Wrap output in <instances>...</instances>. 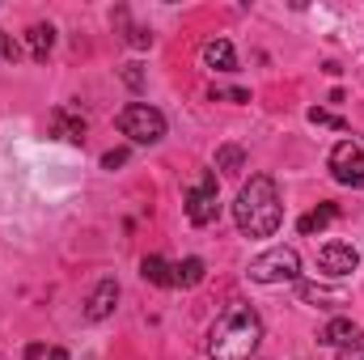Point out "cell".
Returning a JSON list of instances; mask_svg holds the SVG:
<instances>
[{
  "label": "cell",
  "mask_w": 364,
  "mask_h": 360,
  "mask_svg": "<svg viewBox=\"0 0 364 360\" xmlns=\"http://www.w3.org/2000/svg\"><path fill=\"white\" fill-rule=\"evenodd\" d=\"M263 344V318L255 305L233 301L208 331V360H250Z\"/></svg>",
  "instance_id": "6da1fadb"
},
{
  "label": "cell",
  "mask_w": 364,
  "mask_h": 360,
  "mask_svg": "<svg viewBox=\"0 0 364 360\" xmlns=\"http://www.w3.org/2000/svg\"><path fill=\"white\" fill-rule=\"evenodd\" d=\"M233 221L246 238H272L284 221V203H279V186L272 174H255L237 191V203H233Z\"/></svg>",
  "instance_id": "7a4b0ae2"
},
{
  "label": "cell",
  "mask_w": 364,
  "mask_h": 360,
  "mask_svg": "<svg viewBox=\"0 0 364 360\" xmlns=\"http://www.w3.org/2000/svg\"><path fill=\"white\" fill-rule=\"evenodd\" d=\"M114 123H119V132H123L132 144H157V140L166 136V115H161L157 106H149V102L123 106Z\"/></svg>",
  "instance_id": "3957f363"
},
{
  "label": "cell",
  "mask_w": 364,
  "mask_h": 360,
  "mask_svg": "<svg viewBox=\"0 0 364 360\" xmlns=\"http://www.w3.org/2000/svg\"><path fill=\"white\" fill-rule=\"evenodd\" d=\"M246 275L255 284H288V280H301V255L292 246H275L267 255H259Z\"/></svg>",
  "instance_id": "277c9868"
},
{
  "label": "cell",
  "mask_w": 364,
  "mask_h": 360,
  "mask_svg": "<svg viewBox=\"0 0 364 360\" xmlns=\"http://www.w3.org/2000/svg\"><path fill=\"white\" fill-rule=\"evenodd\" d=\"M220 216V191H216V174L212 170H203L199 179L191 182V191H186V221L191 225H212Z\"/></svg>",
  "instance_id": "5b68a950"
},
{
  "label": "cell",
  "mask_w": 364,
  "mask_h": 360,
  "mask_svg": "<svg viewBox=\"0 0 364 360\" xmlns=\"http://www.w3.org/2000/svg\"><path fill=\"white\" fill-rule=\"evenodd\" d=\"M331 174H335V182H343V186H360L364 182V149L360 144L339 140L331 149Z\"/></svg>",
  "instance_id": "8992f818"
},
{
  "label": "cell",
  "mask_w": 364,
  "mask_h": 360,
  "mask_svg": "<svg viewBox=\"0 0 364 360\" xmlns=\"http://www.w3.org/2000/svg\"><path fill=\"white\" fill-rule=\"evenodd\" d=\"M318 268L326 271V275H352V271L360 268V250L348 246V242H326L318 250Z\"/></svg>",
  "instance_id": "52a82bcc"
},
{
  "label": "cell",
  "mask_w": 364,
  "mask_h": 360,
  "mask_svg": "<svg viewBox=\"0 0 364 360\" xmlns=\"http://www.w3.org/2000/svg\"><path fill=\"white\" fill-rule=\"evenodd\" d=\"M114 305H119V280H97V288L90 292V301H85V318L90 322H106L110 314H114Z\"/></svg>",
  "instance_id": "ba28073f"
},
{
  "label": "cell",
  "mask_w": 364,
  "mask_h": 360,
  "mask_svg": "<svg viewBox=\"0 0 364 360\" xmlns=\"http://www.w3.org/2000/svg\"><path fill=\"white\" fill-rule=\"evenodd\" d=\"M203 64H208L212 73H237V51H233V43H229V38L203 43Z\"/></svg>",
  "instance_id": "9c48e42d"
},
{
  "label": "cell",
  "mask_w": 364,
  "mask_h": 360,
  "mask_svg": "<svg viewBox=\"0 0 364 360\" xmlns=\"http://www.w3.org/2000/svg\"><path fill=\"white\" fill-rule=\"evenodd\" d=\"M356 335H360V331H356V322H352V318H331V322L322 327L318 344H326V348H335V352H339V348L356 344Z\"/></svg>",
  "instance_id": "30bf717a"
},
{
  "label": "cell",
  "mask_w": 364,
  "mask_h": 360,
  "mask_svg": "<svg viewBox=\"0 0 364 360\" xmlns=\"http://www.w3.org/2000/svg\"><path fill=\"white\" fill-rule=\"evenodd\" d=\"M51 47H55V30L51 26H30L26 30V51H30V60L34 64H47V55H51Z\"/></svg>",
  "instance_id": "8fae6325"
},
{
  "label": "cell",
  "mask_w": 364,
  "mask_h": 360,
  "mask_svg": "<svg viewBox=\"0 0 364 360\" xmlns=\"http://www.w3.org/2000/svg\"><path fill=\"white\" fill-rule=\"evenodd\" d=\"M51 127H55V136H64V140H73V144L85 140V119L73 115L68 106H55V110H51Z\"/></svg>",
  "instance_id": "7c38bea8"
},
{
  "label": "cell",
  "mask_w": 364,
  "mask_h": 360,
  "mask_svg": "<svg viewBox=\"0 0 364 360\" xmlns=\"http://www.w3.org/2000/svg\"><path fill=\"white\" fill-rule=\"evenodd\" d=\"M331 221H339V203H318L314 212H305V216L296 221V229H301L305 238H314V233H322Z\"/></svg>",
  "instance_id": "4fadbf2b"
},
{
  "label": "cell",
  "mask_w": 364,
  "mask_h": 360,
  "mask_svg": "<svg viewBox=\"0 0 364 360\" xmlns=\"http://www.w3.org/2000/svg\"><path fill=\"white\" fill-rule=\"evenodd\" d=\"M140 275H144L149 284H157V288H174V263H166L161 255H144Z\"/></svg>",
  "instance_id": "5bb4252c"
},
{
  "label": "cell",
  "mask_w": 364,
  "mask_h": 360,
  "mask_svg": "<svg viewBox=\"0 0 364 360\" xmlns=\"http://www.w3.org/2000/svg\"><path fill=\"white\" fill-rule=\"evenodd\" d=\"M203 275H208V263L203 259H182V263H174V284H182V288L203 284Z\"/></svg>",
  "instance_id": "9a60e30c"
},
{
  "label": "cell",
  "mask_w": 364,
  "mask_h": 360,
  "mask_svg": "<svg viewBox=\"0 0 364 360\" xmlns=\"http://www.w3.org/2000/svg\"><path fill=\"white\" fill-rule=\"evenodd\" d=\"M114 26H119V30H127L123 38H127L132 47H149V43H153V34H149V30H140V26H132V17H127V9H114Z\"/></svg>",
  "instance_id": "2e32d148"
},
{
  "label": "cell",
  "mask_w": 364,
  "mask_h": 360,
  "mask_svg": "<svg viewBox=\"0 0 364 360\" xmlns=\"http://www.w3.org/2000/svg\"><path fill=\"white\" fill-rule=\"evenodd\" d=\"M242 166H246V153H242L237 144H220V149H216V170H225V174H242Z\"/></svg>",
  "instance_id": "e0dca14e"
},
{
  "label": "cell",
  "mask_w": 364,
  "mask_h": 360,
  "mask_svg": "<svg viewBox=\"0 0 364 360\" xmlns=\"http://www.w3.org/2000/svg\"><path fill=\"white\" fill-rule=\"evenodd\" d=\"M301 297H305V301H335V305H343V292L318 288V284H301Z\"/></svg>",
  "instance_id": "ac0fdd59"
},
{
  "label": "cell",
  "mask_w": 364,
  "mask_h": 360,
  "mask_svg": "<svg viewBox=\"0 0 364 360\" xmlns=\"http://www.w3.org/2000/svg\"><path fill=\"white\" fill-rule=\"evenodd\" d=\"M0 60H9V64H17V60H21V38H17V34H9V30H0Z\"/></svg>",
  "instance_id": "d6986e66"
},
{
  "label": "cell",
  "mask_w": 364,
  "mask_h": 360,
  "mask_svg": "<svg viewBox=\"0 0 364 360\" xmlns=\"http://www.w3.org/2000/svg\"><path fill=\"white\" fill-rule=\"evenodd\" d=\"M309 123H318V127H335V132H343V127H348L339 115H331V110H318V106L309 110Z\"/></svg>",
  "instance_id": "ffe728a7"
},
{
  "label": "cell",
  "mask_w": 364,
  "mask_h": 360,
  "mask_svg": "<svg viewBox=\"0 0 364 360\" xmlns=\"http://www.w3.org/2000/svg\"><path fill=\"white\" fill-rule=\"evenodd\" d=\"M339 360H364V335H356V344L339 348Z\"/></svg>",
  "instance_id": "44dd1931"
},
{
  "label": "cell",
  "mask_w": 364,
  "mask_h": 360,
  "mask_svg": "<svg viewBox=\"0 0 364 360\" xmlns=\"http://www.w3.org/2000/svg\"><path fill=\"white\" fill-rule=\"evenodd\" d=\"M127 162V149H110V153H102V170H114V166H123Z\"/></svg>",
  "instance_id": "7402d4cb"
},
{
  "label": "cell",
  "mask_w": 364,
  "mask_h": 360,
  "mask_svg": "<svg viewBox=\"0 0 364 360\" xmlns=\"http://www.w3.org/2000/svg\"><path fill=\"white\" fill-rule=\"evenodd\" d=\"M123 81H127L132 90H140V85H144V73H140V64H127V68H123Z\"/></svg>",
  "instance_id": "603a6c76"
},
{
  "label": "cell",
  "mask_w": 364,
  "mask_h": 360,
  "mask_svg": "<svg viewBox=\"0 0 364 360\" xmlns=\"http://www.w3.org/2000/svg\"><path fill=\"white\" fill-rule=\"evenodd\" d=\"M47 356V348H43V344H30V348H26V360H43Z\"/></svg>",
  "instance_id": "cb8c5ba5"
},
{
  "label": "cell",
  "mask_w": 364,
  "mask_h": 360,
  "mask_svg": "<svg viewBox=\"0 0 364 360\" xmlns=\"http://www.w3.org/2000/svg\"><path fill=\"white\" fill-rule=\"evenodd\" d=\"M47 360H68V352H64V348H51V352H47Z\"/></svg>",
  "instance_id": "d4e9b609"
}]
</instances>
